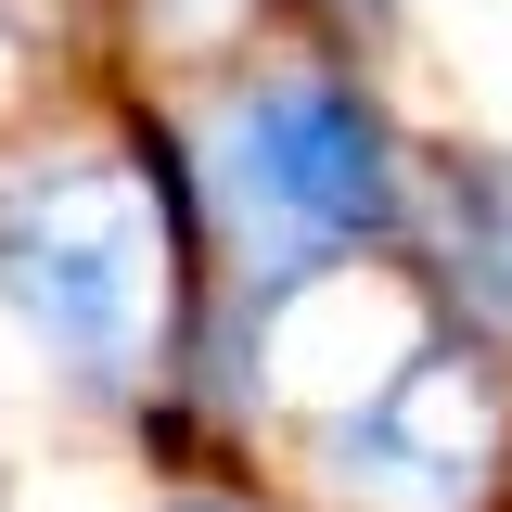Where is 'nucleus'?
I'll return each mask as SVG.
<instances>
[{
	"label": "nucleus",
	"instance_id": "nucleus-1",
	"mask_svg": "<svg viewBox=\"0 0 512 512\" xmlns=\"http://www.w3.org/2000/svg\"><path fill=\"white\" fill-rule=\"evenodd\" d=\"M0 295L64 372H128L154 320V218L116 167H39L0 205Z\"/></svg>",
	"mask_w": 512,
	"mask_h": 512
},
{
	"label": "nucleus",
	"instance_id": "nucleus-2",
	"mask_svg": "<svg viewBox=\"0 0 512 512\" xmlns=\"http://www.w3.org/2000/svg\"><path fill=\"white\" fill-rule=\"evenodd\" d=\"M487 461H500V359L461 333H423L410 359H384L359 410L320 423V474L384 512H461Z\"/></svg>",
	"mask_w": 512,
	"mask_h": 512
},
{
	"label": "nucleus",
	"instance_id": "nucleus-3",
	"mask_svg": "<svg viewBox=\"0 0 512 512\" xmlns=\"http://www.w3.org/2000/svg\"><path fill=\"white\" fill-rule=\"evenodd\" d=\"M231 192L269 205L295 244H384L397 231V128L359 103V77H256L231 116Z\"/></svg>",
	"mask_w": 512,
	"mask_h": 512
},
{
	"label": "nucleus",
	"instance_id": "nucleus-4",
	"mask_svg": "<svg viewBox=\"0 0 512 512\" xmlns=\"http://www.w3.org/2000/svg\"><path fill=\"white\" fill-rule=\"evenodd\" d=\"M436 269L448 295H461V320H487V333H512V154H448L436 167Z\"/></svg>",
	"mask_w": 512,
	"mask_h": 512
},
{
	"label": "nucleus",
	"instance_id": "nucleus-5",
	"mask_svg": "<svg viewBox=\"0 0 512 512\" xmlns=\"http://www.w3.org/2000/svg\"><path fill=\"white\" fill-rule=\"evenodd\" d=\"M320 13H384V0H320Z\"/></svg>",
	"mask_w": 512,
	"mask_h": 512
},
{
	"label": "nucleus",
	"instance_id": "nucleus-6",
	"mask_svg": "<svg viewBox=\"0 0 512 512\" xmlns=\"http://www.w3.org/2000/svg\"><path fill=\"white\" fill-rule=\"evenodd\" d=\"M167 512H231V500H167Z\"/></svg>",
	"mask_w": 512,
	"mask_h": 512
}]
</instances>
